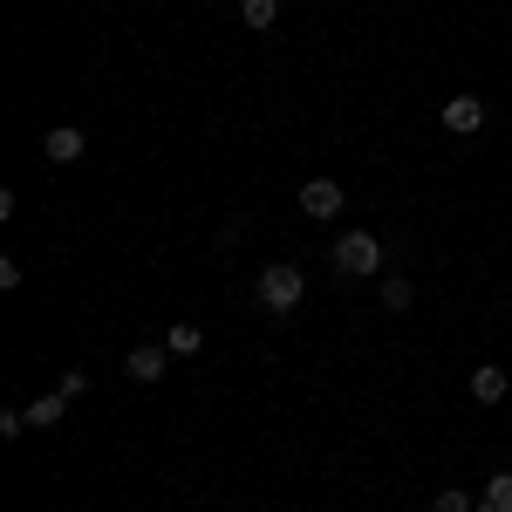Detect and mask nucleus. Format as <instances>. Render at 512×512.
<instances>
[{"instance_id": "f257e3e1", "label": "nucleus", "mask_w": 512, "mask_h": 512, "mask_svg": "<svg viewBox=\"0 0 512 512\" xmlns=\"http://www.w3.org/2000/svg\"><path fill=\"white\" fill-rule=\"evenodd\" d=\"M253 294H260V308H267V315H294V308H301V294H308V280H301L294 260H274V267H260V287H253Z\"/></svg>"}, {"instance_id": "f03ea898", "label": "nucleus", "mask_w": 512, "mask_h": 512, "mask_svg": "<svg viewBox=\"0 0 512 512\" xmlns=\"http://www.w3.org/2000/svg\"><path fill=\"white\" fill-rule=\"evenodd\" d=\"M328 260H335V274L369 280V274H383V239H376V233H342Z\"/></svg>"}, {"instance_id": "7ed1b4c3", "label": "nucleus", "mask_w": 512, "mask_h": 512, "mask_svg": "<svg viewBox=\"0 0 512 512\" xmlns=\"http://www.w3.org/2000/svg\"><path fill=\"white\" fill-rule=\"evenodd\" d=\"M444 130H451V137H478V130H485V103H478V96H451V103H444Z\"/></svg>"}, {"instance_id": "20e7f679", "label": "nucleus", "mask_w": 512, "mask_h": 512, "mask_svg": "<svg viewBox=\"0 0 512 512\" xmlns=\"http://www.w3.org/2000/svg\"><path fill=\"white\" fill-rule=\"evenodd\" d=\"M301 212H308V219H335V212H342V185H335V178H308V185H301Z\"/></svg>"}, {"instance_id": "39448f33", "label": "nucleus", "mask_w": 512, "mask_h": 512, "mask_svg": "<svg viewBox=\"0 0 512 512\" xmlns=\"http://www.w3.org/2000/svg\"><path fill=\"white\" fill-rule=\"evenodd\" d=\"M82 151H89V144H82V130H76V123H55V130L41 137V158H48V164H76Z\"/></svg>"}, {"instance_id": "423d86ee", "label": "nucleus", "mask_w": 512, "mask_h": 512, "mask_svg": "<svg viewBox=\"0 0 512 512\" xmlns=\"http://www.w3.org/2000/svg\"><path fill=\"white\" fill-rule=\"evenodd\" d=\"M164 362H171V349H158V342H137V349L123 355V369H130V383H158Z\"/></svg>"}, {"instance_id": "0eeeda50", "label": "nucleus", "mask_w": 512, "mask_h": 512, "mask_svg": "<svg viewBox=\"0 0 512 512\" xmlns=\"http://www.w3.org/2000/svg\"><path fill=\"white\" fill-rule=\"evenodd\" d=\"M472 396L492 410V403H506V396H512V376H506V369H492V362H478V369H472Z\"/></svg>"}, {"instance_id": "6e6552de", "label": "nucleus", "mask_w": 512, "mask_h": 512, "mask_svg": "<svg viewBox=\"0 0 512 512\" xmlns=\"http://www.w3.org/2000/svg\"><path fill=\"white\" fill-rule=\"evenodd\" d=\"M62 417H69V396L62 390H41L35 403H28V431H55Z\"/></svg>"}, {"instance_id": "1a4fd4ad", "label": "nucleus", "mask_w": 512, "mask_h": 512, "mask_svg": "<svg viewBox=\"0 0 512 512\" xmlns=\"http://www.w3.org/2000/svg\"><path fill=\"white\" fill-rule=\"evenodd\" d=\"M239 21H246L253 35H267V28L280 21V0H239Z\"/></svg>"}, {"instance_id": "9d476101", "label": "nucleus", "mask_w": 512, "mask_h": 512, "mask_svg": "<svg viewBox=\"0 0 512 512\" xmlns=\"http://www.w3.org/2000/svg\"><path fill=\"white\" fill-rule=\"evenodd\" d=\"M164 349H171V355H198V349H205V328H198V321H178V328L164 335Z\"/></svg>"}, {"instance_id": "9b49d317", "label": "nucleus", "mask_w": 512, "mask_h": 512, "mask_svg": "<svg viewBox=\"0 0 512 512\" xmlns=\"http://www.w3.org/2000/svg\"><path fill=\"white\" fill-rule=\"evenodd\" d=\"M410 301H417V287H410L403 274H390V280H383V308H390V315H403Z\"/></svg>"}, {"instance_id": "f8f14e48", "label": "nucleus", "mask_w": 512, "mask_h": 512, "mask_svg": "<svg viewBox=\"0 0 512 512\" xmlns=\"http://www.w3.org/2000/svg\"><path fill=\"white\" fill-rule=\"evenodd\" d=\"M478 499L472 492H458V485H444V492H437V512H472Z\"/></svg>"}, {"instance_id": "ddd939ff", "label": "nucleus", "mask_w": 512, "mask_h": 512, "mask_svg": "<svg viewBox=\"0 0 512 512\" xmlns=\"http://www.w3.org/2000/svg\"><path fill=\"white\" fill-rule=\"evenodd\" d=\"M55 390L69 396V403H76L82 390H89V369H62V376H55Z\"/></svg>"}, {"instance_id": "4468645a", "label": "nucleus", "mask_w": 512, "mask_h": 512, "mask_svg": "<svg viewBox=\"0 0 512 512\" xmlns=\"http://www.w3.org/2000/svg\"><path fill=\"white\" fill-rule=\"evenodd\" d=\"M485 499H499V506H512V472H492V485H485Z\"/></svg>"}, {"instance_id": "2eb2a0df", "label": "nucleus", "mask_w": 512, "mask_h": 512, "mask_svg": "<svg viewBox=\"0 0 512 512\" xmlns=\"http://www.w3.org/2000/svg\"><path fill=\"white\" fill-rule=\"evenodd\" d=\"M472 512H512V506H499V499H478V506Z\"/></svg>"}]
</instances>
